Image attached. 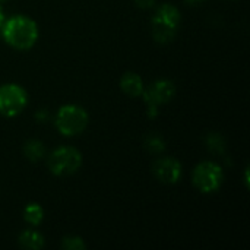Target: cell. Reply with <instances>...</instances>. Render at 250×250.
I'll list each match as a JSON object with an SVG mask.
<instances>
[{
  "label": "cell",
  "instance_id": "obj_8",
  "mask_svg": "<svg viewBox=\"0 0 250 250\" xmlns=\"http://www.w3.org/2000/svg\"><path fill=\"white\" fill-rule=\"evenodd\" d=\"M152 171L161 183L174 185L182 177V164L174 157H164L154 163Z\"/></svg>",
  "mask_w": 250,
  "mask_h": 250
},
{
  "label": "cell",
  "instance_id": "obj_11",
  "mask_svg": "<svg viewBox=\"0 0 250 250\" xmlns=\"http://www.w3.org/2000/svg\"><path fill=\"white\" fill-rule=\"evenodd\" d=\"M23 154L31 161H40L45 155L44 144L37 139H31L23 145Z\"/></svg>",
  "mask_w": 250,
  "mask_h": 250
},
{
  "label": "cell",
  "instance_id": "obj_10",
  "mask_svg": "<svg viewBox=\"0 0 250 250\" xmlns=\"http://www.w3.org/2000/svg\"><path fill=\"white\" fill-rule=\"evenodd\" d=\"M18 243L21 248L29 250H38L44 248V237L42 234H40L38 231L34 230H25L21 233V236L18 237Z\"/></svg>",
  "mask_w": 250,
  "mask_h": 250
},
{
  "label": "cell",
  "instance_id": "obj_18",
  "mask_svg": "<svg viewBox=\"0 0 250 250\" xmlns=\"http://www.w3.org/2000/svg\"><path fill=\"white\" fill-rule=\"evenodd\" d=\"M188 4H190V6H198V4H201L202 1H205V0H185Z\"/></svg>",
  "mask_w": 250,
  "mask_h": 250
},
{
  "label": "cell",
  "instance_id": "obj_13",
  "mask_svg": "<svg viewBox=\"0 0 250 250\" xmlns=\"http://www.w3.org/2000/svg\"><path fill=\"white\" fill-rule=\"evenodd\" d=\"M145 148L152 152V154H160L164 151L166 148V144L163 141V138L157 133H151L145 138Z\"/></svg>",
  "mask_w": 250,
  "mask_h": 250
},
{
  "label": "cell",
  "instance_id": "obj_16",
  "mask_svg": "<svg viewBox=\"0 0 250 250\" xmlns=\"http://www.w3.org/2000/svg\"><path fill=\"white\" fill-rule=\"evenodd\" d=\"M135 3L141 9H151V7L155 6L157 0H135Z\"/></svg>",
  "mask_w": 250,
  "mask_h": 250
},
{
  "label": "cell",
  "instance_id": "obj_9",
  "mask_svg": "<svg viewBox=\"0 0 250 250\" xmlns=\"http://www.w3.org/2000/svg\"><path fill=\"white\" fill-rule=\"evenodd\" d=\"M120 88L125 94L130 97H141L145 86L142 82V78L135 72H126L120 79Z\"/></svg>",
  "mask_w": 250,
  "mask_h": 250
},
{
  "label": "cell",
  "instance_id": "obj_5",
  "mask_svg": "<svg viewBox=\"0 0 250 250\" xmlns=\"http://www.w3.org/2000/svg\"><path fill=\"white\" fill-rule=\"evenodd\" d=\"M82 166V155L72 146L56 148L48 157V168L54 176H72Z\"/></svg>",
  "mask_w": 250,
  "mask_h": 250
},
{
  "label": "cell",
  "instance_id": "obj_17",
  "mask_svg": "<svg viewBox=\"0 0 250 250\" xmlns=\"http://www.w3.org/2000/svg\"><path fill=\"white\" fill-rule=\"evenodd\" d=\"M37 119L41 120V122H45L47 120V111L45 110H41L40 113H37Z\"/></svg>",
  "mask_w": 250,
  "mask_h": 250
},
{
  "label": "cell",
  "instance_id": "obj_14",
  "mask_svg": "<svg viewBox=\"0 0 250 250\" xmlns=\"http://www.w3.org/2000/svg\"><path fill=\"white\" fill-rule=\"evenodd\" d=\"M62 248L67 250H83L86 249V243L78 236H67L63 239Z\"/></svg>",
  "mask_w": 250,
  "mask_h": 250
},
{
  "label": "cell",
  "instance_id": "obj_3",
  "mask_svg": "<svg viewBox=\"0 0 250 250\" xmlns=\"http://www.w3.org/2000/svg\"><path fill=\"white\" fill-rule=\"evenodd\" d=\"M89 122V116L85 108L76 104H67L59 108L54 125L60 135L63 136H76L82 133Z\"/></svg>",
  "mask_w": 250,
  "mask_h": 250
},
{
  "label": "cell",
  "instance_id": "obj_2",
  "mask_svg": "<svg viewBox=\"0 0 250 250\" xmlns=\"http://www.w3.org/2000/svg\"><path fill=\"white\" fill-rule=\"evenodd\" d=\"M180 21V10L174 4L166 3L158 6L152 18V35L155 41L163 44L170 42L176 37Z\"/></svg>",
  "mask_w": 250,
  "mask_h": 250
},
{
  "label": "cell",
  "instance_id": "obj_1",
  "mask_svg": "<svg viewBox=\"0 0 250 250\" xmlns=\"http://www.w3.org/2000/svg\"><path fill=\"white\" fill-rule=\"evenodd\" d=\"M4 41L15 50L23 51L34 47L38 40V26L26 15H15L1 25Z\"/></svg>",
  "mask_w": 250,
  "mask_h": 250
},
{
  "label": "cell",
  "instance_id": "obj_7",
  "mask_svg": "<svg viewBox=\"0 0 250 250\" xmlns=\"http://www.w3.org/2000/svg\"><path fill=\"white\" fill-rule=\"evenodd\" d=\"M176 95V85L168 79H160L149 88L144 89L142 97L148 104V116L154 117L158 113V107L171 101Z\"/></svg>",
  "mask_w": 250,
  "mask_h": 250
},
{
  "label": "cell",
  "instance_id": "obj_20",
  "mask_svg": "<svg viewBox=\"0 0 250 250\" xmlns=\"http://www.w3.org/2000/svg\"><path fill=\"white\" fill-rule=\"evenodd\" d=\"M1 1H6V0H0V3H1Z\"/></svg>",
  "mask_w": 250,
  "mask_h": 250
},
{
  "label": "cell",
  "instance_id": "obj_6",
  "mask_svg": "<svg viewBox=\"0 0 250 250\" xmlns=\"http://www.w3.org/2000/svg\"><path fill=\"white\" fill-rule=\"evenodd\" d=\"M28 105V94L18 83L0 85V114L15 117Z\"/></svg>",
  "mask_w": 250,
  "mask_h": 250
},
{
  "label": "cell",
  "instance_id": "obj_19",
  "mask_svg": "<svg viewBox=\"0 0 250 250\" xmlns=\"http://www.w3.org/2000/svg\"><path fill=\"white\" fill-rule=\"evenodd\" d=\"M3 22H4V12H3V9H1V6H0V29H1Z\"/></svg>",
  "mask_w": 250,
  "mask_h": 250
},
{
  "label": "cell",
  "instance_id": "obj_15",
  "mask_svg": "<svg viewBox=\"0 0 250 250\" xmlns=\"http://www.w3.org/2000/svg\"><path fill=\"white\" fill-rule=\"evenodd\" d=\"M208 145L215 151V152H220L223 149V139L218 136V135H211L209 139H208Z\"/></svg>",
  "mask_w": 250,
  "mask_h": 250
},
{
  "label": "cell",
  "instance_id": "obj_4",
  "mask_svg": "<svg viewBox=\"0 0 250 250\" xmlns=\"http://www.w3.org/2000/svg\"><path fill=\"white\" fill-rule=\"evenodd\" d=\"M192 182L199 192L215 193L224 182V171L214 161H202L195 167Z\"/></svg>",
  "mask_w": 250,
  "mask_h": 250
},
{
  "label": "cell",
  "instance_id": "obj_12",
  "mask_svg": "<svg viewBox=\"0 0 250 250\" xmlns=\"http://www.w3.org/2000/svg\"><path fill=\"white\" fill-rule=\"evenodd\" d=\"M23 218L28 224L38 226L44 218V209L38 204H28L23 209Z\"/></svg>",
  "mask_w": 250,
  "mask_h": 250
}]
</instances>
